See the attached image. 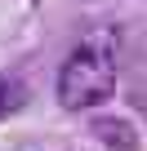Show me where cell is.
Returning a JSON list of instances; mask_svg holds the SVG:
<instances>
[{"label":"cell","mask_w":147,"mask_h":151,"mask_svg":"<svg viewBox=\"0 0 147 151\" xmlns=\"http://www.w3.org/2000/svg\"><path fill=\"white\" fill-rule=\"evenodd\" d=\"M116 36L112 31H94L85 36L76 49L67 53V62L58 67V102L62 111H94L116 93Z\"/></svg>","instance_id":"1"},{"label":"cell","mask_w":147,"mask_h":151,"mask_svg":"<svg viewBox=\"0 0 147 151\" xmlns=\"http://www.w3.org/2000/svg\"><path fill=\"white\" fill-rule=\"evenodd\" d=\"M94 133H98L107 147H120V151H129V147H134V124H129V120H98V124H94Z\"/></svg>","instance_id":"2"},{"label":"cell","mask_w":147,"mask_h":151,"mask_svg":"<svg viewBox=\"0 0 147 151\" xmlns=\"http://www.w3.org/2000/svg\"><path fill=\"white\" fill-rule=\"evenodd\" d=\"M22 98H27L22 80H14V76H0V120H5V116H14V111L22 107Z\"/></svg>","instance_id":"3"}]
</instances>
